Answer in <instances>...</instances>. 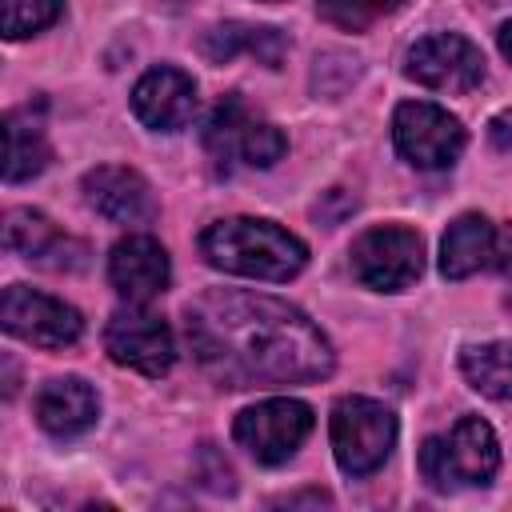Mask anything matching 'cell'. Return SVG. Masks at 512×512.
I'll return each instance as SVG.
<instances>
[{
  "label": "cell",
  "instance_id": "5",
  "mask_svg": "<svg viewBox=\"0 0 512 512\" xmlns=\"http://www.w3.org/2000/svg\"><path fill=\"white\" fill-rule=\"evenodd\" d=\"M312 432V408L292 396H272L244 408L232 424L236 444L260 464H284Z\"/></svg>",
  "mask_w": 512,
  "mask_h": 512
},
{
  "label": "cell",
  "instance_id": "9",
  "mask_svg": "<svg viewBox=\"0 0 512 512\" xmlns=\"http://www.w3.org/2000/svg\"><path fill=\"white\" fill-rule=\"evenodd\" d=\"M488 268H512V224H492L480 212L452 220L440 240V272L464 280Z\"/></svg>",
  "mask_w": 512,
  "mask_h": 512
},
{
  "label": "cell",
  "instance_id": "4",
  "mask_svg": "<svg viewBox=\"0 0 512 512\" xmlns=\"http://www.w3.org/2000/svg\"><path fill=\"white\" fill-rule=\"evenodd\" d=\"M396 444V416L368 396H344L332 408V452L348 476L376 472Z\"/></svg>",
  "mask_w": 512,
  "mask_h": 512
},
{
  "label": "cell",
  "instance_id": "19",
  "mask_svg": "<svg viewBox=\"0 0 512 512\" xmlns=\"http://www.w3.org/2000/svg\"><path fill=\"white\" fill-rule=\"evenodd\" d=\"M460 372L484 396H512V344H472L460 352Z\"/></svg>",
  "mask_w": 512,
  "mask_h": 512
},
{
  "label": "cell",
  "instance_id": "11",
  "mask_svg": "<svg viewBox=\"0 0 512 512\" xmlns=\"http://www.w3.org/2000/svg\"><path fill=\"white\" fill-rule=\"evenodd\" d=\"M104 348L116 364L132 368V372H144V376H164L176 360V340H172V328L152 316V312H140V308H128V312H116L104 328Z\"/></svg>",
  "mask_w": 512,
  "mask_h": 512
},
{
  "label": "cell",
  "instance_id": "23",
  "mask_svg": "<svg viewBox=\"0 0 512 512\" xmlns=\"http://www.w3.org/2000/svg\"><path fill=\"white\" fill-rule=\"evenodd\" d=\"M284 148H288V140H284V132L276 128V124H268V120H248V128H244V140H240V160L244 164H252V168H272L280 156H284Z\"/></svg>",
  "mask_w": 512,
  "mask_h": 512
},
{
  "label": "cell",
  "instance_id": "6",
  "mask_svg": "<svg viewBox=\"0 0 512 512\" xmlns=\"http://www.w3.org/2000/svg\"><path fill=\"white\" fill-rule=\"evenodd\" d=\"M420 268H424V240L412 228L400 224L368 228L352 244V272L364 288L400 292L420 276Z\"/></svg>",
  "mask_w": 512,
  "mask_h": 512
},
{
  "label": "cell",
  "instance_id": "14",
  "mask_svg": "<svg viewBox=\"0 0 512 512\" xmlns=\"http://www.w3.org/2000/svg\"><path fill=\"white\" fill-rule=\"evenodd\" d=\"M132 112L156 132H176L196 112V84L180 68H152L132 88Z\"/></svg>",
  "mask_w": 512,
  "mask_h": 512
},
{
  "label": "cell",
  "instance_id": "18",
  "mask_svg": "<svg viewBox=\"0 0 512 512\" xmlns=\"http://www.w3.org/2000/svg\"><path fill=\"white\" fill-rule=\"evenodd\" d=\"M4 136H8V160H4V180L8 184H20V180H32L36 172H44L52 148H48L44 128L28 112H12Z\"/></svg>",
  "mask_w": 512,
  "mask_h": 512
},
{
  "label": "cell",
  "instance_id": "7",
  "mask_svg": "<svg viewBox=\"0 0 512 512\" xmlns=\"http://www.w3.org/2000/svg\"><path fill=\"white\" fill-rule=\"evenodd\" d=\"M396 152L416 168H448L464 152V124L428 100H408L392 116Z\"/></svg>",
  "mask_w": 512,
  "mask_h": 512
},
{
  "label": "cell",
  "instance_id": "25",
  "mask_svg": "<svg viewBox=\"0 0 512 512\" xmlns=\"http://www.w3.org/2000/svg\"><path fill=\"white\" fill-rule=\"evenodd\" d=\"M500 52H504V56L512 60V20H508V24L500 28Z\"/></svg>",
  "mask_w": 512,
  "mask_h": 512
},
{
  "label": "cell",
  "instance_id": "21",
  "mask_svg": "<svg viewBox=\"0 0 512 512\" xmlns=\"http://www.w3.org/2000/svg\"><path fill=\"white\" fill-rule=\"evenodd\" d=\"M400 4L404 0H316V12L340 32H364L388 12H396Z\"/></svg>",
  "mask_w": 512,
  "mask_h": 512
},
{
  "label": "cell",
  "instance_id": "12",
  "mask_svg": "<svg viewBox=\"0 0 512 512\" xmlns=\"http://www.w3.org/2000/svg\"><path fill=\"white\" fill-rule=\"evenodd\" d=\"M84 200L108 224H148L156 216L152 184L124 164H100L84 176Z\"/></svg>",
  "mask_w": 512,
  "mask_h": 512
},
{
  "label": "cell",
  "instance_id": "3",
  "mask_svg": "<svg viewBox=\"0 0 512 512\" xmlns=\"http://www.w3.org/2000/svg\"><path fill=\"white\" fill-rule=\"evenodd\" d=\"M496 468H500V444L480 416H460L448 436H428L420 448V472L432 488L488 484Z\"/></svg>",
  "mask_w": 512,
  "mask_h": 512
},
{
  "label": "cell",
  "instance_id": "13",
  "mask_svg": "<svg viewBox=\"0 0 512 512\" xmlns=\"http://www.w3.org/2000/svg\"><path fill=\"white\" fill-rule=\"evenodd\" d=\"M4 244L16 252V256H24V260H32V264H40V268H52V272H72V268H80L84 264V244L80 240H72V236H64L44 212H36V208H12L8 216H4Z\"/></svg>",
  "mask_w": 512,
  "mask_h": 512
},
{
  "label": "cell",
  "instance_id": "24",
  "mask_svg": "<svg viewBox=\"0 0 512 512\" xmlns=\"http://www.w3.org/2000/svg\"><path fill=\"white\" fill-rule=\"evenodd\" d=\"M488 136H492V144H496L500 152H512V112H500V116H492V124H488Z\"/></svg>",
  "mask_w": 512,
  "mask_h": 512
},
{
  "label": "cell",
  "instance_id": "2",
  "mask_svg": "<svg viewBox=\"0 0 512 512\" xmlns=\"http://www.w3.org/2000/svg\"><path fill=\"white\" fill-rule=\"evenodd\" d=\"M200 252L208 256L212 268L252 276V280H292L308 264V248L292 232L252 216L208 224L200 236Z\"/></svg>",
  "mask_w": 512,
  "mask_h": 512
},
{
  "label": "cell",
  "instance_id": "20",
  "mask_svg": "<svg viewBox=\"0 0 512 512\" xmlns=\"http://www.w3.org/2000/svg\"><path fill=\"white\" fill-rule=\"evenodd\" d=\"M248 108L236 100V96H228V100H220L216 108H212V116H208V124H204V148H208V156L216 160V164H228V160H240V140H244V128H248Z\"/></svg>",
  "mask_w": 512,
  "mask_h": 512
},
{
  "label": "cell",
  "instance_id": "15",
  "mask_svg": "<svg viewBox=\"0 0 512 512\" xmlns=\"http://www.w3.org/2000/svg\"><path fill=\"white\" fill-rule=\"evenodd\" d=\"M108 280L128 304H148L168 288V252L152 236H124L108 256Z\"/></svg>",
  "mask_w": 512,
  "mask_h": 512
},
{
  "label": "cell",
  "instance_id": "10",
  "mask_svg": "<svg viewBox=\"0 0 512 512\" xmlns=\"http://www.w3.org/2000/svg\"><path fill=\"white\" fill-rule=\"evenodd\" d=\"M404 72L436 92H472L484 80V56L472 40L456 32H432L408 48Z\"/></svg>",
  "mask_w": 512,
  "mask_h": 512
},
{
  "label": "cell",
  "instance_id": "16",
  "mask_svg": "<svg viewBox=\"0 0 512 512\" xmlns=\"http://www.w3.org/2000/svg\"><path fill=\"white\" fill-rule=\"evenodd\" d=\"M96 412H100V400L80 376L48 380L36 396V420L52 436H80L84 428L96 424Z\"/></svg>",
  "mask_w": 512,
  "mask_h": 512
},
{
  "label": "cell",
  "instance_id": "22",
  "mask_svg": "<svg viewBox=\"0 0 512 512\" xmlns=\"http://www.w3.org/2000/svg\"><path fill=\"white\" fill-rule=\"evenodd\" d=\"M64 0H4V36L20 40L40 28H48L60 16Z\"/></svg>",
  "mask_w": 512,
  "mask_h": 512
},
{
  "label": "cell",
  "instance_id": "1",
  "mask_svg": "<svg viewBox=\"0 0 512 512\" xmlns=\"http://www.w3.org/2000/svg\"><path fill=\"white\" fill-rule=\"evenodd\" d=\"M196 364L224 388L308 384L332 372V344L288 300L212 288L184 308Z\"/></svg>",
  "mask_w": 512,
  "mask_h": 512
},
{
  "label": "cell",
  "instance_id": "8",
  "mask_svg": "<svg viewBox=\"0 0 512 512\" xmlns=\"http://www.w3.org/2000/svg\"><path fill=\"white\" fill-rule=\"evenodd\" d=\"M0 320L12 336H20L24 344H36V348H68L84 332V320L72 304L56 300L48 292L24 288V284L4 288Z\"/></svg>",
  "mask_w": 512,
  "mask_h": 512
},
{
  "label": "cell",
  "instance_id": "17",
  "mask_svg": "<svg viewBox=\"0 0 512 512\" xmlns=\"http://www.w3.org/2000/svg\"><path fill=\"white\" fill-rule=\"evenodd\" d=\"M200 52L212 60V64H228L232 56L248 52L256 56L260 64L276 68L280 56H284V36L276 28H252V24H216L204 32L200 40Z\"/></svg>",
  "mask_w": 512,
  "mask_h": 512
}]
</instances>
